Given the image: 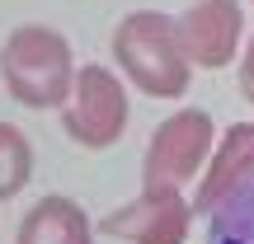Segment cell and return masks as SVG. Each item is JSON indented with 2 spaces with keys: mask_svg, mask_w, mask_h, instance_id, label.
Masks as SVG:
<instances>
[{
  "mask_svg": "<svg viewBox=\"0 0 254 244\" xmlns=\"http://www.w3.org/2000/svg\"><path fill=\"white\" fill-rule=\"evenodd\" d=\"M113 56H118L123 80H132L151 99H184L193 85V66L184 61L174 14L165 9H132L113 28Z\"/></svg>",
  "mask_w": 254,
  "mask_h": 244,
  "instance_id": "cell-1",
  "label": "cell"
},
{
  "mask_svg": "<svg viewBox=\"0 0 254 244\" xmlns=\"http://www.w3.org/2000/svg\"><path fill=\"white\" fill-rule=\"evenodd\" d=\"M75 52L52 24H19L0 47V80L24 108H62L71 94Z\"/></svg>",
  "mask_w": 254,
  "mask_h": 244,
  "instance_id": "cell-2",
  "label": "cell"
},
{
  "mask_svg": "<svg viewBox=\"0 0 254 244\" xmlns=\"http://www.w3.org/2000/svg\"><path fill=\"white\" fill-rule=\"evenodd\" d=\"M127 85L118 80V71L99 61H85L71 75V94L62 103V127L75 146L85 150H109L123 141L127 132Z\"/></svg>",
  "mask_w": 254,
  "mask_h": 244,
  "instance_id": "cell-3",
  "label": "cell"
},
{
  "mask_svg": "<svg viewBox=\"0 0 254 244\" xmlns=\"http://www.w3.org/2000/svg\"><path fill=\"white\" fill-rule=\"evenodd\" d=\"M217 141L207 108H179L151 132L141 155V188H184L202 174Z\"/></svg>",
  "mask_w": 254,
  "mask_h": 244,
  "instance_id": "cell-4",
  "label": "cell"
},
{
  "mask_svg": "<svg viewBox=\"0 0 254 244\" xmlns=\"http://www.w3.org/2000/svg\"><path fill=\"white\" fill-rule=\"evenodd\" d=\"M174 38L189 66L198 71H221L240 52L245 38V5L240 0H193L174 14Z\"/></svg>",
  "mask_w": 254,
  "mask_h": 244,
  "instance_id": "cell-5",
  "label": "cell"
},
{
  "mask_svg": "<svg viewBox=\"0 0 254 244\" xmlns=\"http://www.w3.org/2000/svg\"><path fill=\"white\" fill-rule=\"evenodd\" d=\"M189 221H193V207L184 197V188H141L132 202L109 211L99 221V230L127 244H184Z\"/></svg>",
  "mask_w": 254,
  "mask_h": 244,
  "instance_id": "cell-6",
  "label": "cell"
},
{
  "mask_svg": "<svg viewBox=\"0 0 254 244\" xmlns=\"http://www.w3.org/2000/svg\"><path fill=\"white\" fill-rule=\"evenodd\" d=\"M250 179H254V122H231L221 132V141H212V155L198 174V188H193L189 207L207 216L226 193H236Z\"/></svg>",
  "mask_w": 254,
  "mask_h": 244,
  "instance_id": "cell-7",
  "label": "cell"
},
{
  "mask_svg": "<svg viewBox=\"0 0 254 244\" xmlns=\"http://www.w3.org/2000/svg\"><path fill=\"white\" fill-rule=\"evenodd\" d=\"M14 244H94V221L75 197L52 193V197L33 202L24 211V221L14 230Z\"/></svg>",
  "mask_w": 254,
  "mask_h": 244,
  "instance_id": "cell-8",
  "label": "cell"
},
{
  "mask_svg": "<svg viewBox=\"0 0 254 244\" xmlns=\"http://www.w3.org/2000/svg\"><path fill=\"white\" fill-rule=\"evenodd\" d=\"M207 244H254V179L207 211Z\"/></svg>",
  "mask_w": 254,
  "mask_h": 244,
  "instance_id": "cell-9",
  "label": "cell"
},
{
  "mask_svg": "<svg viewBox=\"0 0 254 244\" xmlns=\"http://www.w3.org/2000/svg\"><path fill=\"white\" fill-rule=\"evenodd\" d=\"M33 179V146L14 122H0V202L19 197Z\"/></svg>",
  "mask_w": 254,
  "mask_h": 244,
  "instance_id": "cell-10",
  "label": "cell"
},
{
  "mask_svg": "<svg viewBox=\"0 0 254 244\" xmlns=\"http://www.w3.org/2000/svg\"><path fill=\"white\" fill-rule=\"evenodd\" d=\"M240 94H245V103L254 108V33L240 47Z\"/></svg>",
  "mask_w": 254,
  "mask_h": 244,
  "instance_id": "cell-11",
  "label": "cell"
},
{
  "mask_svg": "<svg viewBox=\"0 0 254 244\" xmlns=\"http://www.w3.org/2000/svg\"><path fill=\"white\" fill-rule=\"evenodd\" d=\"M250 5H254V0H250Z\"/></svg>",
  "mask_w": 254,
  "mask_h": 244,
  "instance_id": "cell-12",
  "label": "cell"
}]
</instances>
